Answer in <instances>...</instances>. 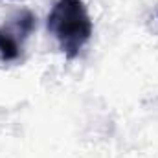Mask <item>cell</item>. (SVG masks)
Listing matches in <instances>:
<instances>
[{
  "label": "cell",
  "instance_id": "obj_2",
  "mask_svg": "<svg viewBox=\"0 0 158 158\" xmlns=\"http://www.w3.org/2000/svg\"><path fill=\"white\" fill-rule=\"evenodd\" d=\"M35 15L31 11H19L0 26V61H17L22 53L24 42L35 30Z\"/></svg>",
  "mask_w": 158,
  "mask_h": 158
},
{
  "label": "cell",
  "instance_id": "obj_1",
  "mask_svg": "<svg viewBox=\"0 0 158 158\" xmlns=\"http://www.w3.org/2000/svg\"><path fill=\"white\" fill-rule=\"evenodd\" d=\"M46 26L68 59L77 57L94 31L83 0H57L48 15Z\"/></svg>",
  "mask_w": 158,
  "mask_h": 158
}]
</instances>
